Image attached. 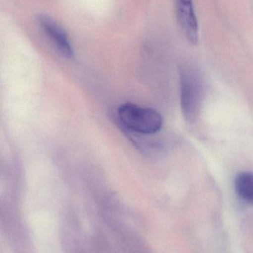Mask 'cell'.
I'll use <instances>...</instances> for the list:
<instances>
[{"label": "cell", "mask_w": 253, "mask_h": 253, "mask_svg": "<svg viewBox=\"0 0 253 253\" xmlns=\"http://www.w3.org/2000/svg\"><path fill=\"white\" fill-rule=\"evenodd\" d=\"M181 104L183 114L187 121H196L200 114L204 99L205 84L199 68L185 63L180 71Z\"/></svg>", "instance_id": "6da1fadb"}, {"label": "cell", "mask_w": 253, "mask_h": 253, "mask_svg": "<svg viewBox=\"0 0 253 253\" xmlns=\"http://www.w3.org/2000/svg\"><path fill=\"white\" fill-rule=\"evenodd\" d=\"M120 124L126 130L138 135H150L157 133L162 127L161 116L152 108L134 104L121 105L117 111Z\"/></svg>", "instance_id": "7a4b0ae2"}, {"label": "cell", "mask_w": 253, "mask_h": 253, "mask_svg": "<svg viewBox=\"0 0 253 253\" xmlns=\"http://www.w3.org/2000/svg\"><path fill=\"white\" fill-rule=\"evenodd\" d=\"M177 19L184 37L191 44L199 42V28L193 0H175Z\"/></svg>", "instance_id": "3957f363"}, {"label": "cell", "mask_w": 253, "mask_h": 253, "mask_svg": "<svg viewBox=\"0 0 253 253\" xmlns=\"http://www.w3.org/2000/svg\"><path fill=\"white\" fill-rule=\"evenodd\" d=\"M38 21L45 34L61 54L67 58H72L74 49L65 29L54 19L46 15H40Z\"/></svg>", "instance_id": "277c9868"}, {"label": "cell", "mask_w": 253, "mask_h": 253, "mask_svg": "<svg viewBox=\"0 0 253 253\" xmlns=\"http://www.w3.org/2000/svg\"><path fill=\"white\" fill-rule=\"evenodd\" d=\"M235 190L244 202L253 205V172H242L235 178Z\"/></svg>", "instance_id": "5b68a950"}]
</instances>
